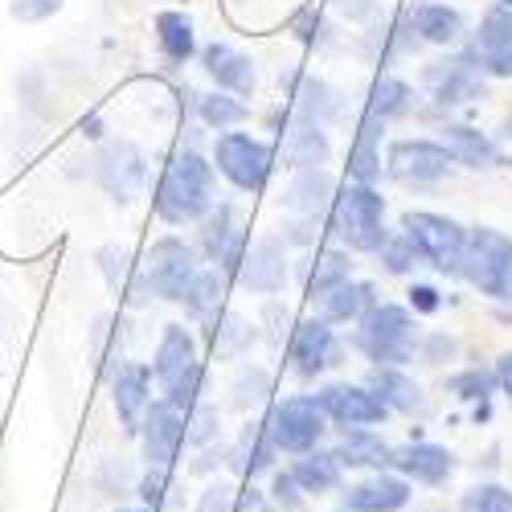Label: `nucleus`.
<instances>
[{
	"label": "nucleus",
	"instance_id": "obj_44",
	"mask_svg": "<svg viewBox=\"0 0 512 512\" xmlns=\"http://www.w3.org/2000/svg\"><path fill=\"white\" fill-rule=\"evenodd\" d=\"M140 504H148L152 512L177 504V496H173V467H148L144 480H140Z\"/></svg>",
	"mask_w": 512,
	"mask_h": 512
},
{
	"label": "nucleus",
	"instance_id": "obj_31",
	"mask_svg": "<svg viewBox=\"0 0 512 512\" xmlns=\"http://www.w3.org/2000/svg\"><path fill=\"white\" fill-rule=\"evenodd\" d=\"M381 132H386V123L373 119V115H361L353 148H349V181H357V185L381 181V168H386L381 164Z\"/></svg>",
	"mask_w": 512,
	"mask_h": 512
},
{
	"label": "nucleus",
	"instance_id": "obj_45",
	"mask_svg": "<svg viewBox=\"0 0 512 512\" xmlns=\"http://www.w3.org/2000/svg\"><path fill=\"white\" fill-rule=\"evenodd\" d=\"M267 394H271V373L267 369H242L238 373V381H234V406L238 410L267 402Z\"/></svg>",
	"mask_w": 512,
	"mask_h": 512
},
{
	"label": "nucleus",
	"instance_id": "obj_30",
	"mask_svg": "<svg viewBox=\"0 0 512 512\" xmlns=\"http://www.w3.org/2000/svg\"><path fill=\"white\" fill-rule=\"evenodd\" d=\"M287 472L295 476V484L304 488V496H328V492H336L340 484H345V467H340V459L324 447L295 455Z\"/></svg>",
	"mask_w": 512,
	"mask_h": 512
},
{
	"label": "nucleus",
	"instance_id": "obj_18",
	"mask_svg": "<svg viewBox=\"0 0 512 512\" xmlns=\"http://www.w3.org/2000/svg\"><path fill=\"white\" fill-rule=\"evenodd\" d=\"M234 283L250 295H275L287 283V242L267 234V238H254L242 254V267L234 275Z\"/></svg>",
	"mask_w": 512,
	"mask_h": 512
},
{
	"label": "nucleus",
	"instance_id": "obj_12",
	"mask_svg": "<svg viewBox=\"0 0 512 512\" xmlns=\"http://www.w3.org/2000/svg\"><path fill=\"white\" fill-rule=\"evenodd\" d=\"M197 226H201V254L209 259V267H218L234 283V275L242 267V254L250 246V230L242 226L238 209L230 201H218Z\"/></svg>",
	"mask_w": 512,
	"mask_h": 512
},
{
	"label": "nucleus",
	"instance_id": "obj_8",
	"mask_svg": "<svg viewBox=\"0 0 512 512\" xmlns=\"http://www.w3.org/2000/svg\"><path fill=\"white\" fill-rule=\"evenodd\" d=\"M402 230L418 246L426 267H435L439 275H459L467 226H459L455 218H447V213H435V209H406L402 213Z\"/></svg>",
	"mask_w": 512,
	"mask_h": 512
},
{
	"label": "nucleus",
	"instance_id": "obj_25",
	"mask_svg": "<svg viewBox=\"0 0 512 512\" xmlns=\"http://www.w3.org/2000/svg\"><path fill=\"white\" fill-rule=\"evenodd\" d=\"M435 140L447 144V152L455 156L459 168H476V173H480V168H496L504 160L500 144L488 132H480V127H472V123H443Z\"/></svg>",
	"mask_w": 512,
	"mask_h": 512
},
{
	"label": "nucleus",
	"instance_id": "obj_23",
	"mask_svg": "<svg viewBox=\"0 0 512 512\" xmlns=\"http://www.w3.org/2000/svg\"><path fill=\"white\" fill-rule=\"evenodd\" d=\"M332 201H336V181L328 168H300L283 189V209L291 218H320L324 209H332Z\"/></svg>",
	"mask_w": 512,
	"mask_h": 512
},
{
	"label": "nucleus",
	"instance_id": "obj_14",
	"mask_svg": "<svg viewBox=\"0 0 512 512\" xmlns=\"http://www.w3.org/2000/svg\"><path fill=\"white\" fill-rule=\"evenodd\" d=\"M316 402L328 414V422L340 426V431H353V426H381L390 418V406L381 402L365 381H328V386L316 390Z\"/></svg>",
	"mask_w": 512,
	"mask_h": 512
},
{
	"label": "nucleus",
	"instance_id": "obj_19",
	"mask_svg": "<svg viewBox=\"0 0 512 512\" xmlns=\"http://www.w3.org/2000/svg\"><path fill=\"white\" fill-rule=\"evenodd\" d=\"M152 369L148 365H119V373L111 377V402H115V414L123 422L127 435H140V422L152 406Z\"/></svg>",
	"mask_w": 512,
	"mask_h": 512
},
{
	"label": "nucleus",
	"instance_id": "obj_56",
	"mask_svg": "<svg viewBox=\"0 0 512 512\" xmlns=\"http://www.w3.org/2000/svg\"><path fill=\"white\" fill-rule=\"evenodd\" d=\"M119 512H152L148 504H136V508H119Z\"/></svg>",
	"mask_w": 512,
	"mask_h": 512
},
{
	"label": "nucleus",
	"instance_id": "obj_17",
	"mask_svg": "<svg viewBox=\"0 0 512 512\" xmlns=\"http://www.w3.org/2000/svg\"><path fill=\"white\" fill-rule=\"evenodd\" d=\"M287 361L300 377H320L332 365H340V340L336 328L324 316H308L295 320L291 336H287Z\"/></svg>",
	"mask_w": 512,
	"mask_h": 512
},
{
	"label": "nucleus",
	"instance_id": "obj_2",
	"mask_svg": "<svg viewBox=\"0 0 512 512\" xmlns=\"http://www.w3.org/2000/svg\"><path fill=\"white\" fill-rule=\"evenodd\" d=\"M152 377L160 386V398L177 410H193L197 402H205V361H201V345L185 324H164L156 353H152Z\"/></svg>",
	"mask_w": 512,
	"mask_h": 512
},
{
	"label": "nucleus",
	"instance_id": "obj_16",
	"mask_svg": "<svg viewBox=\"0 0 512 512\" xmlns=\"http://www.w3.org/2000/svg\"><path fill=\"white\" fill-rule=\"evenodd\" d=\"M140 447H144L148 467H173L181 451L189 447V414L168 406L164 398L152 402L140 422Z\"/></svg>",
	"mask_w": 512,
	"mask_h": 512
},
{
	"label": "nucleus",
	"instance_id": "obj_3",
	"mask_svg": "<svg viewBox=\"0 0 512 512\" xmlns=\"http://www.w3.org/2000/svg\"><path fill=\"white\" fill-rule=\"evenodd\" d=\"M197 271H201L197 267V250L177 234H164V238L152 242L148 259L136 267V275L127 279L123 295H127V304L132 308H144L152 295L164 300V304H181Z\"/></svg>",
	"mask_w": 512,
	"mask_h": 512
},
{
	"label": "nucleus",
	"instance_id": "obj_53",
	"mask_svg": "<svg viewBox=\"0 0 512 512\" xmlns=\"http://www.w3.org/2000/svg\"><path fill=\"white\" fill-rule=\"evenodd\" d=\"M332 9L345 21H369L373 9H377V0H332Z\"/></svg>",
	"mask_w": 512,
	"mask_h": 512
},
{
	"label": "nucleus",
	"instance_id": "obj_34",
	"mask_svg": "<svg viewBox=\"0 0 512 512\" xmlns=\"http://www.w3.org/2000/svg\"><path fill=\"white\" fill-rule=\"evenodd\" d=\"M414 111V87L398 74H377L373 87H369V99H365V115L381 119V123H398Z\"/></svg>",
	"mask_w": 512,
	"mask_h": 512
},
{
	"label": "nucleus",
	"instance_id": "obj_38",
	"mask_svg": "<svg viewBox=\"0 0 512 512\" xmlns=\"http://www.w3.org/2000/svg\"><path fill=\"white\" fill-rule=\"evenodd\" d=\"M250 340H254V324H246V320L234 316V312H222V320L205 332V345L213 349V357H218V361L242 357V353L250 349Z\"/></svg>",
	"mask_w": 512,
	"mask_h": 512
},
{
	"label": "nucleus",
	"instance_id": "obj_20",
	"mask_svg": "<svg viewBox=\"0 0 512 512\" xmlns=\"http://www.w3.org/2000/svg\"><path fill=\"white\" fill-rule=\"evenodd\" d=\"M394 472L406 476L410 484H426V488H443L455 472V455L443 443H402L394 447Z\"/></svg>",
	"mask_w": 512,
	"mask_h": 512
},
{
	"label": "nucleus",
	"instance_id": "obj_10",
	"mask_svg": "<svg viewBox=\"0 0 512 512\" xmlns=\"http://www.w3.org/2000/svg\"><path fill=\"white\" fill-rule=\"evenodd\" d=\"M422 87L431 91V103L435 107H472L488 95L484 87V66H480V54L467 46L451 58H439L422 70Z\"/></svg>",
	"mask_w": 512,
	"mask_h": 512
},
{
	"label": "nucleus",
	"instance_id": "obj_9",
	"mask_svg": "<svg viewBox=\"0 0 512 512\" xmlns=\"http://www.w3.org/2000/svg\"><path fill=\"white\" fill-rule=\"evenodd\" d=\"M267 431H271V443L279 455H304V451H316L328 435V414L320 410L316 394H291L283 402L271 406L267 414Z\"/></svg>",
	"mask_w": 512,
	"mask_h": 512
},
{
	"label": "nucleus",
	"instance_id": "obj_48",
	"mask_svg": "<svg viewBox=\"0 0 512 512\" xmlns=\"http://www.w3.org/2000/svg\"><path fill=\"white\" fill-rule=\"evenodd\" d=\"M267 500H271L275 508H283V512H300L308 496H304L300 484H295L291 472H275V476H271V492H267Z\"/></svg>",
	"mask_w": 512,
	"mask_h": 512
},
{
	"label": "nucleus",
	"instance_id": "obj_7",
	"mask_svg": "<svg viewBox=\"0 0 512 512\" xmlns=\"http://www.w3.org/2000/svg\"><path fill=\"white\" fill-rule=\"evenodd\" d=\"M213 168L238 193H263L275 173V148L250 132H222L213 140Z\"/></svg>",
	"mask_w": 512,
	"mask_h": 512
},
{
	"label": "nucleus",
	"instance_id": "obj_15",
	"mask_svg": "<svg viewBox=\"0 0 512 512\" xmlns=\"http://www.w3.org/2000/svg\"><path fill=\"white\" fill-rule=\"evenodd\" d=\"M95 181L99 189L127 205V201H136L144 181H148V168H144V152L132 144V140H107L99 152H95Z\"/></svg>",
	"mask_w": 512,
	"mask_h": 512
},
{
	"label": "nucleus",
	"instance_id": "obj_49",
	"mask_svg": "<svg viewBox=\"0 0 512 512\" xmlns=\"http://www.w3.org/2000/svg\"><path fill=\"white\" fill-rule=\"evenodd\" d=\"M406 308H410L414 316H435V312L443 308V295H439V287H431V283H414V287L406 291Z\"/></svg>",
	"mask_w": 512,
	"mask_h": 512
},
{
	"label": "nucleus",
	"instance_id": "obj_37",
	"mask_svg": "<svg viewBox=\"0 0 512 512\" xmlns=\"http://www.w3.org/2000/svg\"><path fill=\"white\" fill-rule=\"evenodd\" d=\"M263 508H267V492H259L250 480L246 484L213 480L197 500V512H263Z\"/></svg>",
	"mask_w": 512,
	"mask_h": 512
},
{
	"label": "nucleus",
	"instance_id": "obj_26",
	"mask_svg": "<svg viewBox=\"0 0 512 512\" xmlns=\"http://www.w3.org/2000/svg\"><path fill=\"white\" fill-rule=\"evenodd\" d=\"M365 386L390 406V414H406V418L426 414V394H422V386H418V381H414L406 369H398V365L373 369V373L365 377Z\"/></svg>",
	"mask_w": 512,
	"mask_h": 512
},
{
	"label": "nucleus",
	"instance_id": "obj_24",
	"mask_svg": "<svg viewBox=\"0 0 512 512\" xmlns=\"http://www.w3.org/2000/svg\"><path fill=\"white\" fill-rule=\"evenodd\" d=\"M226 287H230V279H226L218 267H201V271L193 275L181 308H185V316L201 328V336L222 320V312H226Z\"/></svg>",
	"mask_w": 512,
	"mask_h": 512
},
{
	"label": "nucleus",
	"instance_id": "obj_51",
	"mask_svg": "<svg viewBox=\"0 0 512 512\" xmlns=\"http://www.w3.org/2000/svg\"><path fill=\"white\" fill-rule=\"evenodd\" d=\"M455 336H447V332H426L422 336V345H418V353H422V361H431V365H443L447 357H455Z\"/></svg>",
	"mask_w": 512,
	"mask_h": 512
},
{
	"label": "nucleus",
	"instance_id": "obj_22",
	"mask_svg": "<svg viewBox=\"0 0 512 512\" xmlns=\"http://www.w3.org/2000/svg\"><path fill=\"white\" fill-rule=\"evenodd\" d=\"M201 70H205L213 82H218V91H230V95H238V99L254 95V87H259L254 62H250L242 50L226 46V41H209V46L201 50Z\"/></svg>",
	"mask_w": 512,
	"mask_h": 512
},
{
	"label": "nucleus",
	"instance_id": "obj_33",
	"mask_svg": "<svg viewBox=\"0 0 512 512\" xmlns=\"http://www.w3.org/2000/svg\"><path fill=\"white\" fill-rule=\"evenodd\" d=\"M156 29V50L168 66H185L193 54H197V33H193V21L181 13V9H164L156 13L152 21Z\"/></svg>",
	"mask_w": 512,
	"mask_h": 512
},
{
	"label": "nucleus",
	"instance_id": "obj_5",
	"mask_svg": "<svg viewBox=\"0 0 512 512\" xmlns=\"http://www.w3.org/2000/svg\"><path fill=\"white\" fill-rule=\"evenodd\" d=\"M332 234L345 242L353 254H377L381 242L390 238L386 230V197L377 193V185H357L349 181L345 189H336V201L328 209Z\"/></svg>",
	"mask_w": 512,
	"mask_h": 512
},
{
	"label": "nucleus",
	"instance_id": "obj_32",
	"mask_svg": "<svg viewBox=\"0 0 512 512\" xmlns=\"http://www.w3.org/2000/svg\"><path fill=\"white\" fill-rule=\"evenodd\" d=\"M373 304H377V287L369 279H345L328 295H320V316L328 324H357Z\"/></svg>",
	"mask_w": 512,
	"mask_h": 512
},
{
	"label": "nucleus",
	"instance_id": "obj_35",
	"mask_svg": "<svg viewBox=\"0 0 512 512\" xmlns=\"http://www.w3.org/2000/svg\"><path fill=\"white\" fill-rule=\"evenodd\" d=\"M345 279H353V250H345V246L316 250V259L304 267V291L312 295V300L328 295L332 287H340Z\"/></svg>",
	"mask_w": 512,
	"mask_h": 512
},
{
	"label": "nucleus",
	"instance_id": "obj_28",
	"mask_svg": "<svg viewBox=\"0 0 512 512\" xmlns=\"http://www.w3.org/2000/svg\"><path fill=\"white\" fill-rule=\"evenodd\" d=\"M406 13H410L414 33L426 41V46H459L463 33H467L463 13L455 5H443V0H422V5H414Z\"/></svg>",
	"mask_w": 512,
	"mask_h": 512
},
{
	"label": "nucleus",
	"instance_id": "obj_41",
	"mask_svg": "<svg viewBox=\"0 0 512 512\" xmlns=\"http://www.w3.org/2000/svg\"><path fill=\"white\" fill-rule=\"evenodd\" d=\"M447 390H451L459 402H476V406H480V402H492V394H496L500 386H496V373H492V369H480V365H476V369L451 373V377H447Z\"/></svg>",
	"mask_w": 512,
	"mask_h": 512
},
{
	"label": "nucleus",
	"instance_id": "obj_46",
	"mask_svg": "<svg viewBox=\"0 0 512 512\" xmlns=\"http://www.w3.org/2000/svg\"><path fill=\"white\" fill-rule=\"evenodd\" d=\"M66 9V0H9V17L17 25H41Z\"/></svg>",
	"mask_w": 512,
	"mask_h": 512
},
{
	"label": "nucleus",
	"instance_id": "obj_58",
	"mask_svg": "<svg viewBox=\"0 0 512 512\" xmlns=\"http://www.w3.org/2000/svg\"><path fill=\"white\" fill-rule=\"evenodd\" d=\"M336 512H349V508H336Z\"/></svg>",
	"mask_w": 512,
	"mask_h": 512
},
{
	"label": "nucleus",
	"instance_id": "obj_11",
	"mask_svg": "<svg viewBox=\"0 0 512 512\" xmlns=\"http://www.w3.org/2000/svg\"><path fill=\"white\" fill-rule=\"evenodd\" d=\"M455 156L447 152L443 140H426V136H410V140H394L386 152V173L402 185H439L455 173Z\"/></svg>",
	"mask_w": 512,
	"mask_h": 512
},
{
	"label": "nucleus",
	"instance_id": "obj_52",
	"mask_svg": "<svg viewBox=\"0 0 512 512\" xmlns=\"http://www.w3.org/2000/svg\"><path fill=\"white\" fill-rule=\"evenodd\" d=\"M480 66H484L488 78H508V82H512V46H500V50L484 54Z\"/></svg>",
	"mask_w": 512,
	"mask_h": 512
},
{
	"label": "nucleus",
	"instance_id": "obj_13",
	"mask_svg": "<svg viewBox=\"0 0 512 512\" xmlns=\"http://www.w3.org/2000/svg\"><path fill=\"white\" fill-rule=\"evenodd\" d=\"M271 119L279 123L275 136H279V148H283V160H287L291 173H300V168H324L328 164L332 144H328L324 123H316L312 115L295 111V107H283Z\"/></svg>",
	"mask_w": 512,
	"mask_h": 512
},
{
	"label": "nucleus",
	"instance_id": "obj_4",
	"mask_svg": "<svg viewBox=\"0 0 512 512\" xmlns=\"http://www.w3.org/2000/svg\"><path fill=\"white\" fill-rule=\"evenodd\" d=\"M418 345H422V328H418V316L406 308V304H373L361 320H357V332H353V349L373 365H406L418 357Z\"/></svg>",
	"mask_w": 512,
	"mask_h": 512
},
{
	"label": "nucleus",
	"instance_id": "obj_43",
	"mask_svg": "<svg viewBox=\"0 0 512 512\" xmlns=\"http://www.w3.org/2000/svg\"><path fill=\"white\" fill-rule=\"evenodd\" d=\"M459 512H512V492L500 484H472L459 500Z\"/></svg>",
	"mask_w": 512,
	"mask_h": 512
},
{
	"label": "nucleus",
	"instance_id": "obj_39",
	"mask_svg": "<svg viewBox=\"0 0 512 512\" xmlns=\"http://www.w3.org/2000/svg\"><path fill=\"white\" fill-rule=\"evenodd\" d=\"M197 119L205 127H213V132H234V127H242L250 119V107L230 91H213V95L197 99Z\"/></svg>",
	"mask_w": 512,
	"mask_h": 512
},
{
	"label": "nucleus",
	"instance_id": "obj_47",
	"mask_svg": "<svg viewBox=\"0 0 512 512\" xmlns=\"http://www.w3.org/2000/svg\"><path fill=\"white\" fill-rule=\"evenodd\" d=\"M213 439H218V406L197 402L189 410V447H205Z\"/></svg>",
	"mask_w": 512,
	"mask_h": 512
},
{
	"label": "nucleus",
	"instance_id": "obj_27",
	"mask_svg": "<svg viewBox=\"0 0 512 512\" xmlns=\"http://www.w3.org/2000/svg\"><path fill=\"white\" fill-rule=\"evenodd\" d=\"M275 459H279V451H275V443H271L267 418L250 422L246 431H242V439H238L234 447H226V463L234 467L242 480H259L263 472H271V467H275Z\"/></svg>",
	"mask_w": 512,
	"mask_h": 512
},
{
	"label": "nucleus",
	"instance_id": "obj_54",
	"mask_svg": "<svg viewBox=\"0 0 512 512\" xmlns=\"http://www.w3.org/2000/svg\"><path fill=\"white\" fill-rule=\"evenodd\" d=\"M492 373H496V386H500V394L512 402V349L496 357V369H492Z\"/></svg>",
	"mask_w": 512,
	"mask_h": 512
},
{
	"label": "nucleus",
	"instance_id": "obj_21",
	"mask_svg": "<svg viewBox=\"0 0 512 512\" xmlns=\"http://www.w3.org/2000/svg\"><path fill=\"white\" fill-rule=\"evenodd\" d=\"M414 496V484L398 472H369L345 492L349 512H402Z\"/></svg>",
	"mask_w": 512,
	"mask_h": 512
},
{
	"label": "nucleus",
	"instance_id": "obj_50",
	"mask_svg": "<svg viewBox=\"0 0 512 512\" xmlns=\"http://www.w3.org/2000/svg\"><path fill=\"white\" fill-rule=\"evenodd\" d=\"M291 29H295V37H300L304 46H316V37H320V0H308V5L291 17Z\"/></svg>",
	"mask_w": 512,
	"mask_h": 512
},
{
	"label": "nucleus",
	"instance_id": "obj_29",
	"mask_svg": "<svg viewBox=\"0 0 512 512\" xmlns=\"http://www.w3.org/2000/svg\"><path fill=\"white\" fill-rule=\"evenodd\" d=\"M332 455L340 459V467H369V472H386L394 463V447L381 439L373 426H353V431H345V439L332 447Z\"/></svg>",
	"mask_w": 512,
	"mask_h": 512
},
{
	"label": "nucleus",
	"instance_id": "obj_42",
	"mask_svg": "<svg viewBox=\"0 0 512 512\" xmlns=\"http://www.w3.org/2000/svg\"><path fill=\"white\" fill-rule=\"evenodd\" d=\"M377 259H381V267H386V275H410L422 263V254H418V246L410 242L406 230H390V238L377 250Z\"/></svg>",
	"mask_w": 512,
	"mask_h": 512
},
{
	"label": "nucleus",
	"instance_id": "obj_1",
	"mask_svg": "<svg viewBox=\"0 0 512 512\" xmlns=\"http://www.w3.org/2000/svg\"><path fill=\"white\" fill-rule=\"evenodd\" d=\"M213 205H218V168H213V160H205L193 148L168 156L152 193L156 218L164 226H189L201 222Z\"/></svg>",
	"mask_w": 512,
	"mask_h": 512
},
{
	"label": "nucleus",
	"instance_id": "obj_40",
	"mask_svg": "<svg viewBox=\"0 0 512 512\" xmlns=\"http://www.w3.org/2000/svg\"><path fill=\"white\" fill-rule=\"evenodd\" d=\"M500 46H512V9L492 5V9L480 17L476 33H472V50L484 58V54H492V50H500Z\"/></svg>",
	"mask_w": 512,
	"mask_h": 512
},
{
	"label": "nucleus",
	"instance_id": "obj_36",
	"mask_svg": "<svg viewBox=\"0 0 512 512\" xmlns=\"http://www.w3.org/2000/svg\"><path fill=\"white\" fill-rule=\"evenodd\" d=\"M291 107L312 115L316 123H336L340 119V95L316 74H295L291 82Z\"/></svg>",
	"mask_w": 512,
	"mask_h": 512
},
{
	"label": "nucleus",
	"instance_id": "obj_6",
	"mask_svg": "<svg viewBox=\"0 0 512 512\" xmlns=\"http://www.w3.org/2000/svg\"><path fill=\"white\" fill-rule=\"evenodd\" d=\"M459 279L496 304H512V238L496 226H472L463 242Z\"/></svg>",
	"mask_w": 512,
	"mask_h": 512
},
{
	"label": "nucleus",
	"instance_id": "obj_55",
	"mask_svg": "<svg viewBox=\"0 0 512 512\" xmlns=\"http://www.w3.org/2000/svg\"><path fill=\"white\" fill-rule=\"evenodd\" d=\"M500 136H504V144H512V115L500 123Z\"/></svg>",
	"mask_w": 512,
	"mask_h": 512
},
{
	"label": "nucleus",
	"instance_id": "obj_57",
	"mask_svg": "<svg viewBox=\"0 0 512 512\" xmlns=\"http://www.w3.org/2000/svg\"><path fill=\"white\" fill-rule=\"evenodd\" d=\"M492 5H504V9H512V0H492Z\"/></svg>",
	"mask_w": 512,
	"mask_h": 512
}]
</instances>
